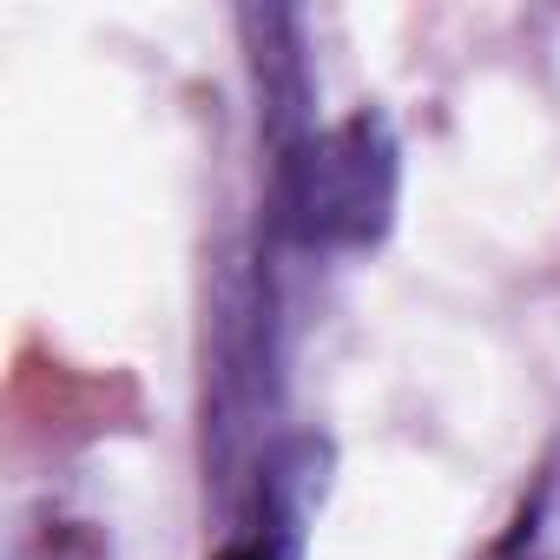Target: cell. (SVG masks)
Instances as JSON below:
<instances>
[{
	"label": "cell",
	"instance_id": "6da1fadb",
	"mask_svg": "<svg viewBox=\"0 0 560 560\" xmlns=\"http://www.w3.org/2000/svg\"><path fill=\"white\" fill-rule=\"evenodd\" d=\"M402 185V152L383 113H350L337 126H311L277 152L270 218L298 250H363L389 231Z\"/></svg>",
	"mask_w": 560,
	"mask_h": 560
},
{
	"label": "cell",
	"instance_id": "7a4b0ae2",
	"mask_svg": "<svg viewBox=\"0 0 560 560\" xmlns=\"http://www.w3.org/2000/svg\"><path fill=\"white\" fill-rule=\"evenodd\" d=\"M324 468L330 448L317 435H284L270 442L237 494H231V521L211 560H304V534H311V508L324 494Z\"/></svg>",
	"mask_w": 560,
	"mask_h": 560
},
{
	"label": "cell",
	"instance_id": "3957f363",
	"mask_svg": "<svg viewBox=\"0 0 560 560\" xmlns=\"http://www.w3.org/2000/svg\"><path fill=\"white\" fill-rule=\"evenodd\" d=\"M21 560H100V547L86 534H40Z\"/></svg>",
	"mask_w": 560,
	"mask_h": 560
}]
</instances>
